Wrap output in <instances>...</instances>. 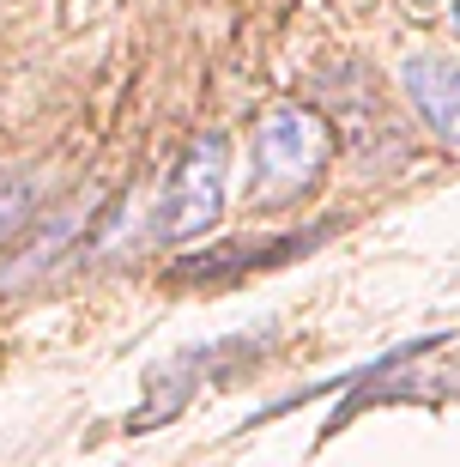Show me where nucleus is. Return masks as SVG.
Wrapping results in <instances>:
<instances>
[{"label": "nucleus", "instance_id": "obj_2", "mask_svg": "<svg viewBox=\"0 0 460 467\" xmlns=\"http://www.w3.org/2000/svg\"><path fill=\"white\" fill-rule=\"evenodd\" d=\"M224 171H230V140H224V134H200L182 152L170 189H164V201H158V237L182 243V237H200V231L219 225V213H224Z\"/></svg>", "mask_w": 460, "mask_h": 467}, {"label": "nucleus", "instance_id": "obj_4", "mask_svg": "<svg viewBox=\"0 0 460 467\" xmlns=\"http://www.w3.org/2000/svg\"><path fill=\"white\" fill-rule=\"evenodd\" d=\"M31 213H36V182L25 171H6V176H0V243L13 237Z\"/></svg>", "mask_w": 460, "mask_h": 467}, {"label": "nucleus", "instance_id": "obj_3", "mask_svg": "<svg viewBox=\"0 0 460 467\" xmlns=\"http://www.w3.org/2000/svg\"><path fill=\"white\" fill-rule=\"evenodd\" d=\"M400 91L406 104L418 109L436 140L460 146V61H443V55H406L400 61Z\"/></svg>", "mask_w": 460, "mask_h": 467}, {"label": "nucleus", "instance_id": "obj_1", "mask_svg": "<svg viewBox=\"0 0 460 467\" xmlns=\"http://www.w3.org/2000/svg\"><path fill=\"white\" fill-rule=\"evenodd\" d=\"M333 158V128L303 104H279L261 116L249 164H255V194L261 201H291L303 194Z\"/></svg>", "mask_w": 460, "mask_h": 467}, {"label": "nucleus", "instance_id": "obj_5", "mask_svg": "<svg viewBox=\"0 0 460 467\" xmlns=\"http://www.w3.org/2000/svg\"><path fill=\"white\" fill-rule=\"evenodd\" d=\"M455 36H460V0H455Z\"/></svg>", "mask_w": 460, "mask_h": 467}]
</instances>
